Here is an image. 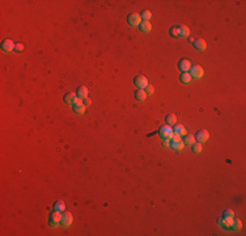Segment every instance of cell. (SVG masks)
Segmentation results:
<instances>
[{
  "label": "cell",
  "instance_id": "6da1fadb",
  "mask_svg": "<svg viewBox=\"0 0 246 236\" xmlns=\"http://www.w3.org/2000/svg\"><path fill=\"white\" fill-rule=\"evenodd\" d=\"M60 222H62V213L54 210V211L50 214L49 224L51 226V227H58V226H60Z\"/></svg>",
  "mask_w": 246,
  "mask_h": 236
},
{
  "label": "cell",
  "instance_id": "7a4b0ae2",
  "mask_svg": "<svg viewBox=\"0 0 246 236\" xmlns=\"http://www.w3.org/2000/svg\"><path fill=\"white\" fill-rule=\"evenodd\" d=\"M173 127L171 126H169V125H165V126H162V127L160 129V136L164 140H170V138H171V135H173Z\"/></svg>",
  "mask_w": 246,
  "mask_h": 236
},
{
  "label": "cell",
  "instance_id": "3957f363",
  "mask_svg": "<svg viewBox=\"0 0 246 236\" xmlns=\"http://www.w3.org/2000/svg\"><path fill=\"white\" fill-rule=\"evenodd\" d=\"M188 73L191 75L192 79H202L203 75H204V71H203V68L200 66H191Z\"/></svg>",
  "mask_w": 246,
  "mask_h": 236
},
{
  "label": "cell",
  "instance_id": "277c9868",
  "mask_svg": "<svg viewBox=\"0 0 246 236\" xmlns=\"http://www.w3.org/2000/svg\"><path fill=\"white\" fill-rule=\"evenodd\" d=\"M134 83H135V85L138 87L139 89H145L149 85V83H148V79H147L145 76H143V75H139V76H136V77H135V80H134Z\"/></svg>",
  "mask_w": 246,
  "mask_h": 236
},
{
  "label": "cell",
  "instance_id": "5b68a950",
  "mask_svg": "<svg viewBox=\"0 0 246 236\" xmlns=\"http://www.w3.org/2000/svg\"><path fill=\"white\" fill-rule=\"evenodd\" d=\"M72 222H73V217H72V214L71 213H63L62 214V222H60V224L63 226V227H70V226L72 224Z\"/></svg>",
  "mask_w": 246,
  "mask_h": 236
},
{
  "label": "cell",
  "instance_id": "8992f818",
  "mask_svg": "<svg viewBox=\"0 0 246 236\" xmlns=\"http://www.w3.org/2000/svg\"><path fill=\"white\" fill-rule=\"evenodd\" d=\"M127 21L131 26H139L141 24V16L138 13H131L127 17Z\"/></svg>",
  "mask_w": 246,
  "mask_h": 236
},
{
  "label": "cell",
  "instance_id": "52a82bcc",
  "mask_svg": "<svg viewBox=\"0 0 246 236\" xmlns=\"http://www.w3.org/2000/svg\"><path fill=\"white\" fill-rule=\"evenodd\" d=\"M73 106V110H75V113L76 114H84L85 113V105H84V102H83V100L81 98H77V101L72 105Z\"/></svg>",
  "mask_w": 246,
  "mask_h": 236
},
{
  "label": "cell",
  "instance_id": "ba28073f",
  "mask_svg": "<svg viewBox=\"0 0 246 236\" xmlns=\"http://www.w3.org/2000/svg\"><path fill=\"white\" fill-rule=\"evenodd\" d=\"M209 139V133L207 130H199L196 133V136H195V140L199 142V143H203V142H207Z\"/></svg>",
  "mask_w": 246,
  "mask_h": 236
},
{
  "label": "cell",
  "instance_id": "9c48e42d",
  "mask_svg": "<svg viewBox=\"0 0 246 236\" xmlns=\"http://www.w3.org/2000/svg\"><path fill=\"white\" fill-rule=\"evenodd\" d=\"M178 68L182 71V72H188L191 68V63L188 59H186V58H183V59H181L179 62H178Z\"/></svg>",
  "mask_w": 246,
  "mask_h": 236
},
{
  "label": "cell",
  "instance_id": "30bf717a",
  "mask_svg": "<svg viewBox=\"0 0 246 236\" xmlns=\"http://www.w3.org/2000/svg\"><path fill=\"white\" fill-rule=\"evenodd\" d=\"M14 47H16V43H14L12 39H4L3 43H2V49H3L5 52H9V51L14 50Z\"/></svg>",
  "mask_w": 246,
  "mask_h": 236
},
{
  "label": "cell",
  "instance_id": "8fae6325",
  "mask_svg": "<svg viewBox=\"0 0 246 236\" xmlns=\"http://www.w3.org/2000/svg\"><path fill=\"white\" fill-rule=\"evenodd\" d=\"M194 46H195V49L199 50V51H204L207 49V42L204 41L203 38H199L196 41H194Z\"/></svg>",
  "mask_w": 246,
  "mask_h": 236
},
{
  "label": "cell",
  "instance_id": "7c38bea8",
  "mask_svg": "<svg viewBox=\"0 0 246 236\" xmlns=\"http://www.w3.org/2000/svg\"><path fill=\"white\" fill-rule=\"evenodd\" d=\"M77 94L76 93H67L66 94V97H64V101H66V104L67 105H73L76 101H77Z\"/></svg>",
  "mask_w": 246,
  "mask_h": 236
},
{
  "label": "cell",
  "instance_id": "4fadbf2b",
  "mask_svg": "<svg viewBox=\"0 0 246 236\" xmlns=\"http://www.w3.org/2000/svg\"><path fill=\"white\" fill-rule=\"evenodd\" d=\"M173 131H174V134H178V135H186V127L181 123H175V126L173 127Z\"/></svg>",
  "mask_w": 246,
  "mask_h": 236
},
{
  "label": "cell",
  "instance_id": "5bb4252c",
  "mask_svg": "<svg viewBox=\"0 0 246 236\" xmlns=\"http://www.w3.org/2000/svg\"><path fill=\"white\" fill-rule=\"evenodd\" d=\"M139 28H140L141 31H144V33H149V31L152 30V24L149 23V21H141Z\"/></svg>",
  "mask_w": 246,
  "mask_h": 236
},
{
  "label": "cell",
  "instance_id": "9a60e30c",
  "mask_svg": "<svg viewBox=\"0 0 246 236\" xmlns=\"http://www.w3.org/2000/svg\"><path fill=\"white\" fill-rule=\"evenodd\" d=\"M170 147L173 150L175 151H182L183 148H185V143H183V140H179V142H170Z\"/></svg>",
  "mask_w": 246,
  "mask_h": 236
},
{
  "label": "cell",
  "instance_id": "2e32d148",
  "mask_svg": "<svg viewBox=\"0 0 246 236\" xmlns=\"http://www.w3.org/2000/svg\"><path fill=\"white\" fill-rule=\"evenodd\" d=\"M76 94H77V97L81 98V100L87 98V97H88V88H87V87H79Z\"/></svg>",
  "mask_w": 246,
  "mask_h": 236
},
{
  "label": "cell",
  "instance_id": "e0dca14e",
  "mask_svg": "<svg viewBox=\"0 0 246 236\" xmlns=\"http://www.w3.org/2000/svg\"><path fill=\"white\" fill-rule=\"evenodd\" d=\"M178 33H179V37H188L190 35V29L186 25H181L178 26Z\"/></svg>",
  "mask_w": 246,
  "mask_h": 236
},
{
  "label": "cell",
  "instance_id": "ac0fdd59",
  "mask_svg": "<svg viewBox=\"0 0 246 236\" xmlns=\"http://www.w3.org/2000/svg\"><path fill=\"white\" fill-rule=\"evenodd\" d=\"M147 96H148V94L145 93L144 89H138V91L135 92V97L138 101H144V100L147 98Z\"/></svg>",
  "mask_w": 246,
  "mask_h": 236
},
{
  "label": "cell",
  "instance_id": "d6986e66",
  "mask_svg": "<svg viewBox=\"0 0 246 236\" xmlns=\"http://www.w3.org/2000/svg\"><path fill=\"white\" fill-rule=\"evenodd\" d=\"M54 210L56 211H60V213H64L66 211V203L63 201H56L54 205Z\"/></svg>",
  "mask_w": 246,
  "mask_h": 236
},
{
  "label": "cell",
  "instance_id": "ffe728a7",
  "mask_svg": "<svg viewBox=\"0 0 246 236\" xmlns=\"http://www.w3.org/2000/svg\"><path fill=\"white\" fill-rule=\"evenodd\" d=\"M179 79H181V81L183 84H188V83L192 80V77H191V75L188 72H182V75L179 76Z\"/></svg>",
  "mask_w": 246,
  "mask_h": 236
},
{
  "label": "cell",
  "instance_id": "44dd1931",
  "mask_svg": "<svg viewBox=\"0 0 246 236\" xmlns=\"http://www.w3.org/2000/svg\"><path fill=\"white\" fill-rule=\"evenodd\" d=\"M165 119H166V125H169V126L175 125V122H177V117H175V114H167Z\"/></svg>",
  "mask_w": 246,
  "mask_h": 236
},
{
  "label": "cell",
  "instance_id": "7402d4cb",
  "mask_svg": "<svg viewBox=\"0 0 246 236\" xmlns=\"http://www.w3.org/2000/svg\"><path fill=\"white\" fill-rule=\"evenodd\" d=\"M195 142H196L195 136H194V135H187L185 138V140H183V143H185V146H192Z\"/></svg>",
  "mask_w": 246,
  "mask_h": 236
},
{
  "label": "cell",
  "instance_id": "603a6c76",
  "mask_svg": "<svg viewBox=\"0 0 246 236\" xmlns=\"http://www.w3.org/2000/svg\"><path fill=\"white\" fill-rule=\"evenodd\" d=\"M151 19H152V12H151V10L145 9V10L141 12V20H143V21H149Z\"/></svg>",
  "mask_w": 246,
  "mask_h": 236
},
{
  "label": "cell",
  "instance_id": "cb8c5ba5",
  "mask_svg": "<svg viewBox=\"0 0 246 236\" xmlns=\"http://www.w3.org/2000/svg\"><path fill=\"white\" fill-rule=\"evenodd\" d=\"M191 147H192V152H194V154H200L202 150H203L202 143H199V142H195V143H194Z\"/></svg>",
  "mask_w": 246,
  "mask_h": 236
},
{
  "label": "cell",
  "instance_id": "d4e9b609",
  "mask_svg": "<svg viewBox=\"0 0 246 236\" xmlns=\"http://www.w3.org/2000/svg\"><path fill=\"white\" fill-rule=\"evenodd\" d=\"M230 228H233L234 231H240L241 228H242V222H241L240 219L234 220V222H233V224H232V227H230Z\"/></svg>",
  "mask_w": 246,
  "mask_h": 236
},
{
  "label": "cell",
  "instance_id": "484cf974",
  "mask_svg": "<svg viewBox=\"0 0 246 236\" xmlns=\"http://www.w3.org/2000/svg\"><path fill=\"white\" fill-rule=\"evenodd\" d=\"M179 140H182V139H181V135H178V134H174V133H173L171 138H170V142H179Z\"/></svg>",
  "mask_w": 246,
  "mask_h": 236
},
{
  "label": "cell",
  "instance_id": "4316f807",
  "mask_svg": "<svg viewBox=\"0 0 246 236\" xmlns=\"http://www.w3.org/2000/svg\"><path fill=\"white\" fill-rule=\"evenodd\" d=\"M170 33L173 37H179V33H178V26H174V28H171Z\"/></svg>",
  "mask_w": 246,
  "mask_h": 236
},
{
  "label": "cell",
  "instance_id": "83f0119b",
  "mask_svg": "<svg viewBox=\"0 0 246 236\" xmlns=\"http://www.w3.org/2000/svg\"><path fill=\"white\" fill-rule=\"evenodd\" d=\"M24 49H25L24 43H16V47H14V50H16V51H22Z\"/></svg>",
  "mask_w": 246,
  "mask_h": 236
},
{
  "label": "cell",
  "instance_id": "f1b7e54d",
  "mask_svg": "<svg viewBox=\"0 0 246 236\" xmlns=\"http://www.w3.org/2000/svg\"><path fill=\"white\" fill-rule=\"evenodd\" d=\"M224 217H233L234 218V211L233 210H227V211L224 213Z\"/></svg>",
  "mask_w": 246,
  "mask_h": 236
},
{
  "label": "cell",
  "instance_id": "f546056e",
  "mask_svg": "<svg viewBox=\"0 0 246 236\" xmlns=\"http://www.w3.org/2000/svg\"><path fill=\"white\" fill-rule=\"evenodd\" d=\"M144 91H145L147 94H152V93H153V87H152V85H148V87L144 89Z\"/></svg>",
  "mask_w": 246,
  "mask_h": 236
},
{
  "label": "cell",
  "instance_id": "4dcf8cb0",
  "mask_svg": "<svg viewBox=\"0 0 246 236\" xmlns=\"http://www.w3.org/2000/svg\"><path fill=\"white\" fill-rule=\"evenodd\" d=\"M83 102H84V105H85V106H89V105L92 104V101H91V100H89L88 97H87V98H84V100H83Z\"/></svg>",
  "mask_w": 246,
  "mask_h": 236
},
{
  "label": "cell",
  "instance_id": "1f68e13d",
  "mask_svg": "<svg viewBox=\"0 0 246 236\" xmlns=\"http://www.w3.org/2000/svg\"><path fill=\"white\" fill-rule=\"evenodd\" d=\"M162 144H164V147H169L170 146V140H164V142H162Z\"/></svg>",
  "mask_w": 246,
  "mask_h": 236
}]
</instances>
